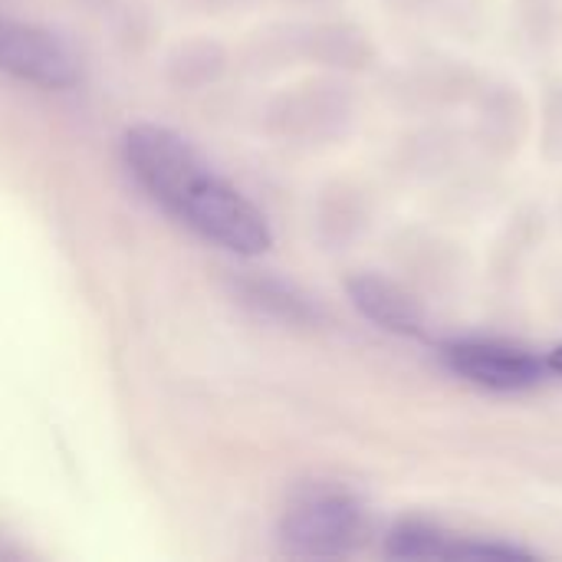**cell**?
I'll use <instances>...</instances> for the list:
<instances>
[{
  "label": "cell",
  "instance_id": "cell-6",
  "mask_svg": "<svg viewBox=\"0 0 562 562\" xmlns=\"http://www.w3.org/2000/svg\"><path fill=\"white\" fill-rule=\"evenodd\" d=\"M349 296H352L356 310L379 329L395 333V336L422 333V306L398 283L375 277V273H362V277L349 280Z\"/></svg>",
  "mask_w": 562,
  "mask_h": 562
},
{
  "label": "cell",
  "instance_id": "cell-5",
  "mask_svg": "<svg viewBox=\"0 0 562 562\" xmlns=\"http://www.w3.org/2000/svg\"><path fill=\"white\" fill-rule=\"evenodd\" d=\"M385 553L395 560H530L517 543L451 533L428 520H402L385 537Z\"/></svg>",
  "mask_w": 562,
  "mask_h": 562
},
{
  "label": "cell",
  "instance_id": "cell-4",
  "mask_svg": "<svg viewBox=\"0 0 562 562\" xmlns=\"http://www.w3.org/2000/svg\"><path fill=\"white\" fill-rule=\"evenodd\" d=\"M0 69L43 89H63L79 79V63L59 36L16 20H0Z\"/></svg>",
  "mask_w": 562,
  "mask_h": 562
},
{
  "label": "cell",
  "instance_id": "cell-7",
  "mask_svg": "<svg viewBox=\"0 0 562 562\" xmlns=\"http://www.w3.org/2000/svg\"><path fill=\"white\" fill-rule=\"evenodd\" d=\"M547 369H553L557 375H562V346H557V349L550 352V359H547Z\"/></svg>",
  "mask_w": 562,
  "mask_h": 562
},
{
  "label": "cell",
  "instance_id": "cell-1",
  "mask_svg": "<svg viewBox=\"0 0 562 562\" xmlns=\"http://www.w3.org/2000/svg\"><path fill=\"white\" fill-rule=\"evenodd\" d=\"M122 155L148 198L207 244L237 257L270 250L273 234L263 211L175 128L132 125L122 138Z\"/></svg>",
  "mask_w": 562,
  "mask_h": 562
},
{
  "label": "cell",
  "instance_id": "cell-3",
  "mask_svg": "<svg viewBox=\"0 0 562 562\" xmlns=\"http://www.w3.org/2000/svg\"><path fill=\"white\" fill-rule=\"evenodd\" d=\"M441 362L458 379L487 392H527L543 382L547 362L530 349L497 339H461L441 346Z\"/></svg>",
  "mask_w": 562,
  "mask_h": 562
},
{
  "label": "cell",
  "instance_id": "cell-2",
  "mask_svg": "<svg viewBox=\"0 0 562 562\" xmlns=\"http://www.w3.org/2000/svg\"><path fill=\"white\" fill-rule=\"evenodd\" d=\"M369 537V514L342 487L313 484L293 497L280 524V543L290 557L333 560L356 553Z\"/></svg>",
  "mask_w": 562,
  "mask_h": 562
}]
</instances>
